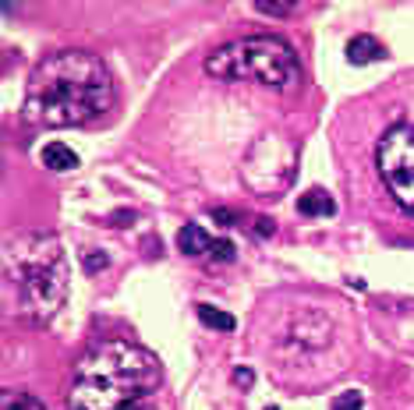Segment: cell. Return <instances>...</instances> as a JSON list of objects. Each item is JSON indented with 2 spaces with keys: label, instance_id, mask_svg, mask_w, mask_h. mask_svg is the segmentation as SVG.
Here are the masks:
<instances>
[{
  "label": "cell",
  "instance_id": "obj_1",
  "mask_svg": "<svg viewBox=\"0 0 414 410\" xmlns=\"http://www.w3.org/2000/svg\"><path fill=\"white\" fill-rule=\"evenodd\" d=\"M113 100L117 89L100 57L86 50H61L29 75L21 113L39 127H78L110 113Z\"/></svg>",
  "mask_w": 414,
  "mask_h": 410
},
{
  "label": "cell",
  "instance_id": "obj_2",
  "mask_svg": "<svg viewBox=\"0 0 414 410\" xmlns=\"http://www.w3.org/2000/svg\"><path fill=\"white\" fill-rule=\"evenodd\" d=\"M71 410H163L160 361L124 340H106L82 354L68 393Z\"/></svg>",
  "mask_w": 414,
  "mask_h": 410
},
{
  "label": "cell",
  "instance_id": "obj_3",
  "mask_svg": "<svg viewBox=\"0 0 414 410\" xmlns=\"http://www.w3.org/2000/svg\"><path fill=\"white\" fill-rule=\"evenodd\" d=\"M68 298V262L53 233L21 230L4 244V308L21 322H50Z\"/></svg>",
  "mask_w": 414,
  "mask_h": 410
},
{
  "label": "cell",
  "instance_id": "obj_4",
  "mask_svg": "<svg viewBox=\"0 0 414 410\" xmlns=\"http://www.w3.org/2000/svg\"><path fill=\"white\" fill-rule=\"evenodd\" d=\"M206 71L223 82H259L280 93L301 85L298 53L276 36H248L216 46L206 57Z\"/></svg>",
  "mask_w": 414,
  "mask_h": 410
},
{
  "label": "cell",
  "instance_id": "obj_5",
  "mask_svg": "<svg viewBox=\"0 0 414 410\" xmlns=\"http://www.w3.org/2000/svg\"><path fill=\"white\" fill-rule=\"evenodd\" d=\"M294 170H298V149H294L291 138H284V135H276V131L262 135V138L248 149L244 167H241L248 188H252L255 195H266V199H269V195H280V191L294 181Z\"/></svg>",
  "mask_w": 414,
  "mask_h": 410
},
{
  "label": "cell",
  "instance_id": "obj_6",
  "mask_svg": "<svg viewBox=\"0 0 414 410\" xmlns=\"http://www.w3.org/2000/svg\"><path fill=\"white\" fill-rule=\"evenodd\" d=\"M376 163L393 199L414 216V124H393L379 138Z\"/></svg>",
  "mask_w": 414,
  "mask_h": 410
},
{
  "label": "cell",
  "instance_id": "obj_7",
  "mask_svg": "<svg viewBox=\"0 0 414 410\" xmlns=\"http://www.w3.org/2000/svg\"><path fill=\"white\" fill-rule=\"evenodd\" d=\"M333 336H336V325L319 308H298V311H291L284 318V329H280V343L294 357H311V354L329 350Z\"/></svg>",
  "mask_w": 414,
  "mask_h": 410
},
{
  "label": "cell",
  "instance_id": "obj_8",
  "mask_svg": "<svg viewBox=\"0 0 414 410\" xmlns=\"http://www.w3.org/2000/svg\"><path fill=\"white\" fill-rule=\"evenodd\" d=\"M347 61L351 64H376V61H386V50H383V43L379 39H372V36H354L351 43H347Z\"/></svg>",
  "mask_w": 414,
  "mask_h": 410
},
{
  "label": "cell",
  "instance_id": "obj_9",
  "mask_svg": "<svg viewBox=\"0 0 414 410\" xmlns=\"http://www.w3.org/2000/svg\"><path fill=\"white\" fill-rule=\"evenodd\" d=\"M43 163H46L50 170H57V174H68V170L78 167V156H75V149L64 145V142H46V145H43Z\"/></svg>",
  "mask_w": 414,
  "mask_h": 410
},
{
  "label": "cell",
  "instance_id": "obj_10",
  "mask_svg": "<svg viewBox=\"0 0 414 410\" xmlns=\"http://www.w3.org/2000/svg\"><path fill=\"white\" fill-rule=\"evenodd\" d=\"M177 248H181L185 255H209L212 241H209V233L199 226V223H185V226L177 230Z\"/></svg>",
  "mask_w": 414,
  "mask_h": 410
},
{
  "label": "cell",
  "instance_id": "obj_11",
  "mask_svg": "<svg viewBox=\"0 0 414 410\" xmlns=\"http://www.w3.org/2000/svg\"><path fill=\"white\" fill-rule=\"evenodd\" d=\"M298 212H301V216H333V212H336V202L329 199V191L311 188L309 195L298 199Z\"/></svg>",
  "mask_w": 414,
  "mask_h": 410
},
{
  "label": "cell",
  "instance_id": "obj_12",
  "mask_svg": "<svg viewBox=\"0 0 414 410\" xmlns=\"http://www.w3.org/2000/svg\"><path fill=\"white\" fill-rule=\"evenodd\" d=\"M195 311H199V322L209 325V329H216V332H230L237 325L234 315H227V311H219V308H212V305H199Z\"/></svg>",
  "mask_w": 414,
  "mask_h": 410
},
{
  "label": "cell",
  "instance_id": "obj_13",
  "mask_svg": "<svg viewBox=\"0 0 414 410\" xmlns=\"http://www.w3.org/2000/svg\"><path fill=\"white\" fill-rule=\"evenodd\" d=\"M0 404H4V410H46L36 396L18 393V389H4V393H0Z\"/></svg>",
  "mask_w": 414,
  "mask_h": 410
},
{
  "label": "cell",
  "instance_id": "obj_14",
  "mask_svg": "<svg viewBox=\"0 0 414 410\" xmlns=\"http://www.w3.org/2000/svg\"><path fill=\"white\" fill-rule=\"evenodd\" d=\"M209 255L216 258V262H234V244L227 241V237H219V241H212V248H209Z\"/></svg>",
  "mask_w": 414,
  "mask_h": 410
},
{
  "label": "cell",
  "instance_id": "obj_15",
  "mask_svg": "<svg viewBox=\"0 0 414 410\" xmlns=\"http://www.w3.org/2000/svg\"><path fill=\"white\" fill-rule=\"evenodd\" d=\"M333 410H361V393L358 389H347L333 400Z\"/></svg>",
  "mask_w": 414,
  "mask_h": 410
},
{
  "label": "cell",
  "instance_id": "obj_16",
  "mask_svg": "<svg viewBox=\"0 0 414 410\" xmlns=\"http://www.w3.org/2000/svg\"><path fill=\"white\" fill-rule=\"evenodd\" d=\"M255 11H262V14H291V11H298V4H291V0H280V4L259 0V4H255Z\"/></svg>",
  "mask_w": 414,
  "mask_h": 410
},
{
  "label": "cell",
  "instance_id": "obj_17",
  "mask_svg": "<svg viewBox=\"0 0 414 410\" xmlns=\"http://www.w3.org/2000/svg\"><path fill=\"white\" fill-rule=\"evenodd\" d=\"M212 219H216L219 226H234V223H237V216H234L230 209H216V212H212Z\"/></svg>",
  "mask_w": 414,
  "mask_h": 410
},
{
  "label": "cell",
  "instance_id": "obj_18",
  "mask_svg": "<svg viewBox=\"0 0 414 410\" xmlns=\"http://www.w3.org/2000/svg\"><path fill=\"white\" fill-rule=\"evenodd\" d=\"M252 379H255V375H252V368H237V372H234V382H241V386H248Z\"/></svg>",
  "mask_w": 414,
  "mask_h": 410
},
{
  "label": "cell",
  "instance_id": "obj_19",
  "mask_svg": "<svg viewBox=\"0 0 414 410\" xmlns=\"http://www.w3.org/2000/svg\"><path fill=\"white\" fill-rule=\"evenodd\" d=\"M113 223H117V226H128V223H131V212H128V209L113 212Z\"/></svg>",
  "mask_w": 414,
  "mask_h": 410
},
{
  "label": "cell",
  "instance_id": "obj_20",
  "mask_svg": "<svg viewBox=\"0 0 414 410\" xmlns=\"http://www.w3.org/2000/svg\"><path fill=\"white\" fill-rule=\"evenodd\" d=\"M103 266H106L103 255H89V269H93V273H96V269H103Z\"/></svg>",
  "mask_w": 414,
  "mask_h": 410
}]
</instances>
